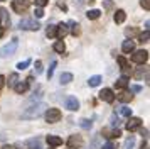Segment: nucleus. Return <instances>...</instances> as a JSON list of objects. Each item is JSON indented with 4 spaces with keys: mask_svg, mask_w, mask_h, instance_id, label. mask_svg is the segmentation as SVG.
Masks as SVG:
<instances>
[{
    "mask_svg": "<svg viewBox=\"0 0 150 149\" xmlns=\"http://www.w3.org/2000/svg\"><path fill=\"white\" fill-rule=\"evenodd\" d=\"M47 108L46 103H35V105H30L29 108H25L22 112V119L24 120H30V119H37L39 115H42V112Z\"/></svg>",
    "mask_w": 150,
    "mask_h": 149,
    "instance_id": "obj_1",
    "label": "nucleus"
},
{
    "mask_svg": "<svg viewBox=\"0 0 150 149\" xmlns=\"http://www.w3.org/2000/svg\"><path fill=\"white\" fill-rule=\"evenodd\" d=\"M17 47H19V39H12L8 44H5L4 47H0V58H8V56H12V54L17 51Z\"/></svg>",
    "mask_w": 150,
    "mask_h": 149,
    "instance_id": "obj_2",
    "label": "nucleus"
},
{
    "mask_svg": "<svg viewBox=\"0 0 150 149\" xmlns=\"http://www.w3.org/2000/svg\"><path fill=\"white\" fill-rule=\"evenodd\" d=\"M19 26H21V29H25V31H37L39 29V22L34 19H21V22H19Z\"/></svg>",
    "mask_w": 150,
    "mask_h": 149,
    "instance_id": "obj_3",
    "label": "nucleus"
},
{
    "mask_svg": "<svg viewBox=\"0 0 150 149\" xmlns=\"http://www.w3.org/2000/svg\"><path fill=\"white\" fill-rule=\"evenodd\" d=\"M46 120H47L49 124L59 122L61 120V110H59V108H47V112H46Z\"/></svg>",
    "mask_w": 150,
    "mask_h": 149,
    "instance_id": "obj_4",
    "label": "nucleus"
},
{
    "mask_svg": "<svg viewBox=\"0 0 150 149\" xmlns=\"http://www.w3.org/2000/svg\"><path fill=\"white\" fill-rule=\"evenodd\" d=\"M29 0H12V9H14L17 14H22V12H25L29 9Z\"/></svg>",
    "mask_w": 150,
    "mask_h": 149,
    "instance_id": "obj_5",
    "label": "nucleus"
},
{
    "mask_svg": "<svg viewBox=\"0 0 150 149\" xmlns=\"http://www.w3.org/2000/svg\"><path fill=\"white\" fill-rule=\"evenodd\" d=\"M147 59H149V53L147 51H135L133 53V56H132V61L133 63H137V64H143V63H147Z\"/></svg>",
    "mask_w": 150,
    "mask_h": 149,
    "instance_id": "obj_6",
    "label": "nucleus"
},
{
    "mask_svg": "<svg viewBox=\"0 0 150 149\" xmlns=\"http://www.w3.org/2000/svg\"><path fill=\"white\" fill-rule=\"evenodd\" d=\"M100 98H101L103 102H106V103H113L115 93H113V90H110V88H103L101 92H100Z\"/></svg>",
    "mask_w": 150,
    "mask_h": 149,
    "instance_id": "obj_7",
    "label": "nucleus"
},
{
    "mask_svg": "<svg viewBox=\"0 0 150 149\" xmlns=\"http://www.w3.org/2000/svg\"><path fill=\"white\" fill-rule=\"evenodd\" d=\"M142 125V119H138V117H128V122H127V130H130V132H133V130H137V129Z\"/></svg>",
    "mask_w": 150,
    "mask_h": 149,
    "instance_id": "obj_8",
    "label": "nucleus"
},
{
    "mask_svg": "<svg viewBox=\"0 0 150 149\" xmlns=\"http://www.w3.org/2000/svg\"><path fill=\"white\" fill-rule=\"evenodd\" d=\"M68 146H69V149L81 148V146H83V137H81V135H78V134L71 135V137L68 139Z\"/></svg>",
    "mask_w": 150,
    "mask_h": 149,
    "instance_id": "obj_9",
    "label": "nucleus"
},
{
    "mask_svg": "<svg viewBox=\"0 0 150 149\" xmlns=\"http://www.w3.org/2000/svg\"><path fill=\"white\" fill-rule=\"evenodd\" d=\"M64 103H66V108H68V110H71V112H74V110H78V108H79V102H78V98H76V97H68Z\"/></svg>",
    "mask_w": 150,
    "mask_h": 149,
    "instance_id": "obj_10",
    "label": "nucleus"
},
{
    "mask_svg": "<svg viewBox=\"0 0 150 149\" xmlns=\"http://www.w3.org/2000/svg\"><path fill=\"white\" fill-rule=\"evenodd\" d=\"M68 32H69V27H68V24H59V26H56V36L59 37V39H64L66 36H68Z\"/></svg>",
    "mask_w": 150,
    "mask_h": 149,
    "instance_id": "obj_11",
    "label": "nucleus"
},
{
    "mask_svg": "<svg viewBox=\"0 0 150 149\" xmlns=\"http://www.w3.org/2000/svg\"><path fill=\"white\" fill-rule=\"evenodd\" d=\"M14 88H15V92H17V93H25V92H27V88H29V81L25 80V81H17V83H15L14 85Z\"/></svg>",
    "mask_w": 150,
    "mask_h": 149,
    "instance_id": "obj_12",
    "label": "nucleus"
},
{
    "mask_svg": "<svg viewBox=\"0 0 150 149\" xmlns=\"http://www.w3.org/2000/svg\"><path fill=\"white\" fill-rule=\"evenodd\" d=\"M122 51L123 53H133V51H135V42H133V41L132 39H128V41H125V42H123L122 44Z\"/></svg>",
    "mask_w": 150,
    "mask_h": 149,
    "instance_id": "obj_13",
    "label": "nucleus"
},
{
    "mask_svg": "<svg viewBox=\"0 0 150 149\" xmlns=\"http://www.w3.org/2000/svg\"><path fill=\"white\" fill-rule=\"evenodd\" d=\"M46 141H47L49 146H61L62 144V139L61 137H57V135H47Z\"/></svg>",
    "mask_w": 150,
    "mask_h": 149,
    "instance_id": "obj_14",
    "label": "nucleus"
},
{
    "mask_svg": "<svg viewBox=\"0 0 150 149\" xmlns=\"http://www.w3.org/2000/svg\"><path fill=\"white\" fill-rule=\"evenodd\" d=\"M69 27H71V34H73V36H79V34H81V29H79V24H78V22H74V20H71V22H69L68 24Z\"/></svg>",
    "mask_w": 150,
    "mask_h": 149,
    "instance_id": "obj_15",
    "label": "nucleus"
},
{
    "mask_svg": "<svg viewBox=\"0 0 150 149\" xmlns=\"http://www.w3.org/2000/svg\"><path fill=\"white\" fill-rule=\"evenodd\" d=\"M125 19H127L125 10H116V14H115V22H116V24H123Z\"/></svg>",
    "mask_w": 150,
    "mask_h": 149,
    "instance_id": "obj_16",
    "label": "nucleus"
},
{
    "mask_svg": "<svg viewBox=\"0 0 150 149\" xmlns=\"http://www.w3.org/2000/svg\"><path fill=\"white\" fill-rule=\"evenodd\" d=\"M2 20H4V27L10 26V19H8L7 10H5V9H0V22H2Z\"/></svg>",
    "mask_w": 150,
    "mask_h": 149,
    "instance_id": "obj_17",
    "label": "nucleus"
},
{
    "mask_svg": "<svg viewBox=\"0 0 150 149\" xmlns=\"http://www.w3.org/2000/svg\"><path fill=\"white\" fill-rule=\"evenodd\" d=\"M132 97H133V95H132V93H128V92H122L120 95H116V98H118L120 102H123V103H127V102H130V100H132Z\"/></svg>",
    "mask_w": 150,
    "mask_h": 149,
    "instance_id": "obj_18",
    "label": "nucleus"
},
{
    "mask_svg": "<svg viewBox=\"0 0 150 149\" xmlns=\"http://www.w3.org/2000/svg\"><path fill=\"white\" fill-rule=\"evenodd\" d=\"M103 134H105V137H118V135H122V132L116 129V130H110V129H103Z\"/></svg>",
    "mask_w": 150,
    "mask_h": 149,
    "instance_id": "obj_19",
    "label": "nucleus"
},
{
    "mask_svg": "<svg viewBox=\"0 0 150 149\" xmlns=\"http://www.w3.org/2000/svg\"><path fill=\"white\" fill-rule=\"evenodd\" d=\"M100 83H101V76H100V74H95V76H91V78L88 80L89 87H98Z\"/></svg>",
    "mask_w": 150,
    "mask_h": 149,
    "instance_id": "obj_20",
    "label": "nucleus"
},
{
    "mask_svg": "<svg viewBox=\"0 0 150 149\" xmlns=\"http://www.w3.org/2000/svg\"><path fill=\"white\" fill-rule=\"evenodd\" d=\"M128 87V78L127 76H122V78H118V81H116V88H120V90H123V88Z\"/></svg>",
    "mask_w": 150,
    "mask_h": 149,
    "instance_id": "obj_21",
    "label": "nucleus"
},
{
    "mask_svg": "<svg viewBox=\"0 0 150 149\" xmlns=\"http://www.w3.org/2000/svg\"><path fill=\"white\" fill-rule=\"evenodd\" d=\"M61 85H68L69 81H73V74L71 73H61Z\"/></svg>",
    "mask_w": 150,
    "mask_h": 149,
    "instance_id": "obj_22",
    "label": "nucleus"
},
{
    "mask_svg": "<svg viewBox=\"0 0 150 149\" xmlns=\"http://www.w3.org/2000/svg\"><path fill=\"white\" fill-rule=\"evenodd\" d=\"M133 146H135V137L130 135L128 139L125 141V144H123V149H133Z\"/></svg>",
    "mask_w": 150,
    "mask_h": 149,
    "instance_id": "obj_23",
    "label": "nucleus"
},
{
    "mask_svg": "<svg viewBox=\"0 0 150 149\" xmlns=\"http://www.w3.org/2000/svg\"><path fill=\"white\" fill-rule=\"evenodd\" d=\"M54 51H56V53H61V54L66 51V46H64V42H62V41L54 42Z\"/></svg>",
    "mask_w": 150,
    "mask_h": 149,
    "instance_id": "obj_24",
    "label": "nucleus"
},
{
    "mask_svg": "<svg viewBox=\"0 0 150 149\" xmlns=\"http://www.w3.org/2000/svg\"><path fill=\"white\" fill-rule=\"evenodd\" d=\"M100 14H101V12H100L98 9H93V10H89L86 15H88V19H93V20H95V19H98V17H100Z\"/></svg>",
    "mask_w": 150,
    "mask_h": 149,
    "instance_id": "obj_25",
    "label": "nucleus"
},
{
    "mask_svg": "<svg viewBox=\"0 0 150 149\" xmlns=\"http://www.w3.org/2000/svg\"><path fill=\"white\" fill-rule=\"evenodd\" d=\"M116 61H118V64H120V68H122V69H127V68H128V61L125 59L123 56H118V58H116Z\"/></svg>",
    "mask_w": 150,
    "mask_h": 149,
    "instance_id": "obj_26",
    "label": "nucleus"
},
{
    "mask_svg": "<svg viewBox=\"0 0 150 149\" xmlns=\"http://www.w3.org/2000/svg\"><path fill=\"white\" fill-rule=\"evenodd\" d=\"M46 36H47V37H56V26H47Z\"/></svg>",
    "mask_w": 150,
    "mask_h": 149,
    "instance_id": "obj_27",
    "label": "nucleus"
},
{
    "mask_svg": "<svg viewBox=\"0 0 150 149\" xmlns=\"http://www.w3.org/2000/svg\"><path fill=\"white\" fill-rule=\"evenodd\" d=\"M120 114H122L123 117H132V108H128V107H120Z\"/></svg>",
    "mask_w": 150,
    "mask_h": 149,
    "instance_id": "obj_28",
    "label": "nucleus"
},
{
    "mask_svg": "<svg viewBox=\"0 0 150 149\" xmlns=\"http://www.w3.org/2000/svg\"><path fill=\"white\" fill-rule=\"evenodd\" d=\"M79 125H81L83 129H91L93 124H91V120H88V119H81V120H79Z\"/></svg>",
    "mask_w": 150,
    "mask_h": 149,
    "instance_id": "obj_29",
    "label": "nucleus"
},
{
    "mask_svg": "<svg viewBox=\"0 0 150 149\" xmlns=\"http://www.w3.org/2000/svg\"><path fill=\"white\" fill-rule=\"evenodd\" d=\"M17 81H19V76H17L15 73H14V74H10V76H8V87H14Z\"/></svg>",
    "mask_w": 150,
    "mask_h": 149,
    "instance_id": "obj_30",
    "label": "nucleus"
},
{
    "mask_svg": "<svg viewBox=\"0 0 150 149\" xmlns=\"http://www.w3.org/2000/svg\"><path fill=\"white\" fill-rule=\"evenodd\" d=\"M30 64V59H25V61H21L19 64H17V69H25V68Z\"/></svg>",
    "mask_w": 150,
    "mask_h": 149,
    "instance_id": "obj_31",
    "label": "nucleus"
},
{
    "mask_svg": "<svg viewBox=\"0 0 150 149\" xmlns=\"http://www.w3.org/2000/svg\"><path fill=\"white\" fill-rule=\"evenodd\" d=\"M34 15L37 17V19H41V17H44V10H42L41 7H37V9L34 10Z\"/></svg>",
    "mask_w": 150,
    "mask_h": 149,
    "instance_id": "obj_32",
    "label": "nucleus"
},
{
    "mask_svg": "<svg viewBox=\"0 0 150 149\" xmlns=\"http://www.w3.org/2000/svg\"><path fill=\"white\" fill-rule=\"evenodd\" d=\"M103 149H116V144L115 142H111V141H108V142H105Z\"/></svg>",
    "mask_w": 150,
    "mask_h": 149,
    "instance_id": "obj_33",
    "label": "nucleus"
},
{
    "mask_svg": "<svg viewBox=\"0 0 150 149\" xmlns=\"http://www.w3.org/2000/svg\"><path fill=\"white\" fill-rule=\"evenodd\" d=\"M140 5H142L145 10H150V0H140Z\"/></svg>",
    "mask_w": 150,
    "mask_h": 149,
    "instance_id": "obj_34",
    "label": "nucleus"
},
{
    "mask_svg": "<svg viewBox=\"0 0 150 149\" xmlns=\"http://www.w3.org/2000/svg\"><path fill=\"white\" fill-rule=\"evenodd\" d=\"M35 73H37V74L42 73V63H41V61H35Z\"/></svg>",
    "mask_w": 150,
    "mask_h": 149,
    "instance_id": "obj_35",
    "label": "nucleus"
},
{
    "mask_svg": "<svg viewBox=\"0 0 150 149\" xmlns=\"http://www.w3.org/2000/svg\"><path fill=\"white\" fill-rule=\"evenodd\" d=\"M140 42H149V31H145V32L140 36Z\"/></svg>",
    "mask_w": 150,
    "mask_h": 149,
    "instance_id": "obj_36",
    "label": "nucleus"
},
{
    "mask_svg": "<svg viewBox=\"0 0 150 149\" xmlns=\"http://www.w3.org/2000/svg\"><path fill=\"white\" fill-rule=\"evenodd\" d=\"M54 68H56V61H52V63H51V68H49V71H47V78H51V76H52V73H54Z\"/></svg>",
    "mask_w": 150,
    "mask_h": 149,
    "instance_id": "obj_37",
    "label": "nucleus"
},
{
    "mask_svg": "<svg viewBox=\"0 0 150 149\" xmlns=\"http://www.w3.org/2000/svg\"><path fill=\"white\" fill-rule=\"evenodd\" d=\"M35 5L41 7V9H42L44 5H47V0H35Z\"/></svg>",
    "mask_w": 150,
    "mask_h": 149,
    "instance_id": "obj_38",
    "label": "nucleus"
},
{
    "mask_svg": "<svg viewBox=\"0 0 150 149\" xmlns=\"http://www.w3.org/2000/svg\"><path fill=\"white\" fill-rule=\"evenodd\" d=\"M142 76H143V68H138L135 71V78H142Z\"/></svg>",
    "mask_w": 150,
    "mask_h": 149,
    "instance_id": "obj_39",
    "label": "nucleus"
},
{
    "mask_svg": "<svg viewBox=\"0 0 150 149\" xmlns=\"http://www.w3.org/2000/svg\"><path fill=\"white\" fill-rule=\"evenodd\" d=\"M113 7V2L111 0H105V9H111Z\"/></svg>",
    "mask_w": 150,
    "mask_h": 149,
    "instance_id": "obj_40",
    "label": "nucleus"
},
{
    "mask_svg": "<svg viewBox=\"0 0 150 149\" xmlns=\"http://www.w3.org/2000/svg\"><path fill=\"white\" fill-rule=\"evenodd\" d=\"M4 85H5V78L0 74V92H2V88H4Z\"/></svg>",
    "mask_w": 150,
    "mask_h": 149,
    "instance_id": "obj_41",
    "label": "nucleus"
},
{
    "mask_svg": "<svg viewBox=\"0 0 150 149\" xmlns=\"http://www.w3.org/2000/svg\"><path fill=\"white\" fill-rule=\"evenodd\" d=\"M133 34H137L135 29H127V36H133Z\"/></svg>",
    "mask_w": 150,
    "mask_h": 149,
    "instance_id": "obj_42",
    "label": "nucleus"
},
{
    "mask_svg": "<svg viewBox=\"0 0 150 149\" xmlns=\"http://www.w3.org/2000/svg\"><path fill=\"white\" fill-rule=\"evenodd\" d=\"M111 125H113V127H115V125H118V119H115V115L111 117Z\"/></svg>",
    "mask_w": 150,
    "mask_h": 149,
    "instance_id": "obj_43",
    "label": "nucleus"
},
{
    "mask_svg": "<svg viewBox=\"0 0 150 149\" xmlns=\"http://www.w3.org/2000/svg\"><path fill=\"white\" fill-rule=\"evenodd\" d=\"M140 90H142V87H138V85H133L132 87V92H140Z\"/></svg>",
    "mask_w": 150,
    "mask_h": 149,
    "instance_id": "obj_44",
    "label": "nucleus"
},
{
    "mask_svg": "<svg viewBox=\"0 0 150 149\" xmlns=\"http://www.w3.org/2000/svg\"><path fill=\"white\" fill-rule=\"evenodd\" d=\"M140 134H142L143 137H145V135L149 134V130H147V129H140Z\"/></svg>",
    "mask_w": 150,
    "mask_h": 149,
    "instance_id": "obj_45",
    "label": "nucleus"
},
{
    "mask_svg": "<svg viewBox=\"0 0 150 149\" xmlns=\"http://www.w3.org/2000/svg\"><path fill=\"white\" fill-rule=\"evenodd\" d=\"M4 36V27H0V37Z\"/></svg>",
    "mask_w": 150,
    "mask_h": 149,
    "instance_id": "obj_46",
    "label": "nucleus"
},
{
    "mask_svg": "<svg viewBox=\"0 0 150 149\" xmlns=\"http://www.w3.org/2000/svg\"><path fill=\"white\" fill-rule=\"evenodd\" d=\"M4 149H12V146H4Z\"/></svg>",
    "mask_w": 150,
    "mask_h": 149,
    "instance_id": "obj_47",
    "label": "nucleus"
},
{
    "mask_svg": "<svg viewBox=\"0 0 150 149\" xmlns=\"http://www.w3.org/2000/svg\"><path fill=\"white\" fill-rule=\"evenodd\" d=\"M4 137H5V135H2V134H0V139H4Z\"/></svg>",
    "mask_w": 150,
    "mask_h": 149,
    "instance_id": "obj_48",
    "label": "nucleus"
},
{
    "mask_svg": "<svg viewBox=\"0 0 150 149\" xmlns=\"http://www.w3.org/2000/svg\"><path fill=\"white\" fill-rule=\"evenodd\" d=\"M0 2H4V0H0Z\"/></svg>",
    "mask_w": 150,
    "mask_h": 149,
    "instance_id": "obj_49",
    "label": "nucleus"
},
{
    "mask_svg": "<svg viewBox=\"0 0 150 149\" xmlns=\"http://www.w3.org/2000/svg\"><path fill=\"white\" fill-rule=\"evenodd\" d=\"M145 149H147V148H145Z\"/></svg>",
    "mask_w": 150,
    "mask_h": 149,
    "instance_id": "obj_50",
    "label": "nucleus"
}]
</instances>
